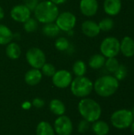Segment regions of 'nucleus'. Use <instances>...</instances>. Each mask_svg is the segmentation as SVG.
Instances as JSON below:
<instances>
[{
	"instance_id": "1",
	"label": "nucleus",
	"mask_w": 134,
	"mask_h": 135,
	"mask_svg": "<svg viewBox=\"0 0 134 135\" xmlns=\"http://www.w3.org/2000/svg\"><path fill=\"white\" fill-rule=\"evenodd\" d=\"M32 13L37 21L44 25L54 22L60 12L58 6L49 0H43L39 1Z\"/></svg>"
},
{
	"instance_id": "2",
	"label": "nucleus",
	"mask_w": 134,
	"mask_h": 135,
	"mask_svg": "<svg viewBox=\"0 0 134 135\" xmlns=\"http://www.w3.org/2000/svg\"><path fill=\"white\" fill-rule=\"evenodd\" d=\"M77 109L83 119L92 123L100 119L102 108L100 104L91 98H82L77 105Z\"/></svg>"
},
{
	"instance_id": "3",
	"label": "nucleus",
	"mask_w": 134,
	"mask_h": 135,
	"mask_svg": "<svg viewBox=\"0 0 134 135\" xmlns=\"http://www.w3.org/2000/svg\"><path fill=\"white\" fill-rule=\"evenodd\" d=\"M119 87V81L112 75L100 77L93 83V90L101 97H109L114 95Z\"/></svg>"
},
{
	"instance_id": "4",
	"label": "nucleus",
	"mask_w": 134,
	"mask_h": 135,
	"mask_svg": "<svg viewBox=\"0 0 134 135\" xmlns=\"http://www.w3.org/2000/svg\"><path fill=\"white\" fill-rule=\"evenodd\" d=\"M70 86L72 94L79 98L87 97L93 90V82L85 76L73 78Z\"/></svg>"
},
{
	"instance_id": "5",
	"label": "nucleus",
	"mask_w": 134,
	"mask_h": 135,
	"mask_svg": "<svg viewBox=\"0 0 134 135\" xmlns=\"http://www.w3.org/2000/svg\"><path fill=\"white\" fill-rule=\"evenodd\" d=\"M133 119L132 112L128 109L117 110L111 116V123L112 126L118 130L129 128Z\"/></svg>"
},
{
	"instance_id": "6",
	"label": "nucleus",
	"mask_w": 134,
	"mask_h": 135,
	"mask_svg": "<svg viewBox=\"0 0 134 135\" xmlns=\"http://www.w3.org/2000/svg\"><path fill=\"white\" fill-rule=\"evenodd\" d=\"M100 51L106 59L116 57L120 52V41L115 36H107L102 40Z\"/></svg>"
},
{
	"instance_id": "7",
	"label": "nucleus",
	"mask_w": 134,
	"mask_h": 135,
	"mask_svg": "<svg viewBox=\"0 0 134 135\" xmlns=\"http://www.w3.org/2000/svg\"><path fill=\"white\" fill-rule=\"evenodd\" d=\"M25 59L28 64L34 69H39L43 66L45 62H47L46 55L44 51L36 47H30L25 54Z\"/></svg>"
},
{
	"instance_id": "8",
	"label": "nucleus",
	"mask_w": 134,
	"mask_h": 135,
	"mask_svg": "<svg viewBox=\"0 0 134 135\" xmlns=\"http://www.w3.org/2000/svg\"><path fill=\"white\" fill-rule=\"evenodd\" d=\"M77 17L70 11H63L59 13L54 23L61 32L73 31L77 25Z\"/></svg>"
},
{
	"instance_id": "9",
	"label": "nucleus",
	"mask_w": 134,
	"mask_h": 135,
	"mask_svg": "<svg viewBox=\"0 0 134 135\" xmlns=\"http://www.w3.org/2000/svg\"><path fill=\"white\" fill-rule=\"evenodd\" d=\"M53 127L55 134L58 135H71L73 131L72 120L65 115L58 116L54 120Z\"/></svg>"
},
{
	"instance_id": "10",
	"label": "nucleus",
	"mask_w": 134,
	"mask_h": 135,
	"mask_svg": "<svg viewBox=\"0 0 134 135\" xmlns=\"http://www.w3.org/2000/svg\"><path fill=\"white\" fill-rule=\"evenodd\" d=\"M53 85L58 89H66L70 87L72 81L73 75L67 70H56L54 74L51 77Z\"/></svg>"
},
{
	"instance_id": "11",
	"label": "nucleus",
	"mask_w": 134,
	"mask_h": 135,
	"mask_svg": "<svg viewBox=\"0 0 134 135\" xmlns=\"http://www.w3.org/2000/svg\"><path fill=\"white\" fill-rule=\"evenodd\" d=\"M32 12L24 4L13 6L9 12L10 17L14 21L22 24L32 17Z\"/></svg>"
},
{
	"instance_id": "12",
	"label": "nucleus",
	"mask_w": 134,
	"mask_h": 135,
	"mask_svg": "<svg viewBox=\"0 0 134 135\" xmlns=\"http://www.w3.org/2000/svg\"><path fill=\"white\" fill-rule=\"evenodd\" d=\"M81 13L87 17H92L95 16L99 9V3L97 0H81L79 3Z\"/></svg>"
},
{
	"instance_id": "13",
	"label": "nucleus",
	"mask_w": 134,
	"mask_h": 135,
	"mask_svg": "<svg viewBox=\"0 0 134 135\" xmlns=\"http://www.w3.org/2000/svg\"><path fill=\"white\" fill-rule=\"evenodd\" d=\"M82 33L88 38L96 37L100 33V29L97 22L92 20H85L81 24Z\"/></svg>"
},
{
	"instance_id": "14",
	"label": "nucleus",
	"mask_w": 134,
	"mask_h": 135,
	"mask_svg": "<svg viewBox=\"0 0 134 135\" xmlns=\"http://www.w3.org/2000/svg\"><path fill=\"white\" fill-rule=\"evenodd\" d=\"M24 81L28 85L35 86L40 83L43 78L41 70L39 69L31 68L24 74Z\"/></svg>"
},
{
	"instance_id": "15",
	"label": "nucleus",
	"mask_w": 134,
	"mask_h": 135,
	"mask_svg": "<svg viewBox=\"0 0 134 135\" xmlns=\"http://www.w3.org/2000/svg\"><path fill=\"white\" fill-rule=\"evenodd\" d=\"M120 52L126 57L134 56V40L130 36H125L120 42Z\"/></svg>"
},
{
	"instance_id": "16",
	"label": "nucleus",
	"mask_w": 134,
	"mask_h": 135,
	"mask_svg": "<svg viewBox=\"0 0 134 135\" xmlns=\"http://www.w3.org/2000/svg\"><path fill=\"white\" fill-rule=\"evenodd\" d=\"M122 9L121 0H104L103 10L104 12L111 17L118 15Z\"/></svg>"
},
{
	"instance_id": "17",
	"label": "nucleus",
	"mask_w": 134,
	"mask_h": 135,
	"mask_svg": "<svg viewBox=\"0 0 134 135\" xmlns=\"http://www.w3.org/2000/svg\"><path fill=\"white\" fill-rule=\"evenodd\" d=\"M6 55L12 60L18 59L21 55V46L14 41L9 43L6 45Z\"/></svg>"
},
{
	"instance_id": "18",
	"label": "nucleus",
	"mask_w": 134,
	"mask_h": 135,
	"mask_svg": "<svg viewBox=\"0 0 134 135\" xmlns=\"http://www.w3.org/2000/svg\"><path fill=\"white\" fill-rule=\"evenodd\" d=\"M14 39V33L6 25L0 24V45L6 46Z\"/></svg>"
},
{
	"instance_id": "19",
	"label": "nucleus",
	"mask_w": 134,
	"mask_h": 135,
	"mask_svg": "<svg viewBox=\"0 0 134 135\" xmlns=\"http://www.w3.org/2000/svg\"><path fill=\"white\" fill-rule=\"evenodd\" d=\"M49 108L50 111L57 116L63 115L66 112L65 104L59 99L51 100L49 104Z\"/></svg>"
},
{
	"instance_id": "20",
	"label": "nucleus",
	"mask_w": 134,
	"mask_h": 135,
	"mask_svg": "<svg viewBox=\"0 0 134 135\" xmlns=\"http://www.w3.org/2000/svg\"><path fill=\"white\" fill-rule=\"evenodd\" d=\"M92 130L96 135H107L110 131V127L105 121L97 120L92 123Z\"/></svg>"
},
{
	"instance_id": "21",
	"label": "nucleus",
	"mask_w": 134,
	"mask_h": 135,
	"mask_svg": "<svg viewBox=\"0 0 134 135\" xmlns=\"http://www.w3.org/2000/svg\"><path fill=\"white\" fill-rule=\"evenodd\" d=\"M60 29L56 25L54 22L44 24L42 27V33L49 38H54L58 36L60 33Z\"/></svg>"
},
{
	"instance_id": "22",
	"label": "nucleus",
	"mask_w": 134,
	"mask_h": 135,
	"mask_svg": "<svg viewBox=\"0 0 134 135\" xmlns=\"http://www.w3.org/2000/svg\"><path fill=\"white\" fill-rule=\"evenodd\" d=\"M36 135H55V132L53 126L50 123L41 121L36 127Z\"/></svg>"
},
{
	"instance_id": "23",
	"label": "nucleus",
	"mask_w": 134,
	"mask_h": 135,
	"mask_svg": "<svg viewBox=\"0 0 134 135\" xmlns=\"http://www.w3.org/2000/svg\"><path fill=\"white\" fill-rule=\"evenodd\" d=\"M106 58L102 54H95L88 60V66L93 70H100L104 66Z\"/></svg>"
},
{
	"instance_id": "24",
	"label": "nucleus",
	"mask_w": 134,
	"mask_h": 135,
	"mask_svg": "<svg viewBox=\"0 0 134 135\" xmlns=\"http://www.w3.org/2000/svg\"><path fill=\"white\" fill-rule=\"evenodd\" d=\"M54 47L57 51L60 52H70V50H73L72 44H70V41L63 36H60L57 38L54 41Z\"/></svg>"
},
{
	"instance_id": "25",
	"label": "nucleus",
	"mask_w": 134,
	"mask_h": 135,
	"mask_svg": "<svg viewBox=\"0 0 134 135\" xmlns=\"http://www.w3.org/2000/svg\"><path fill=\"white\" fill-rule=\"evenodd\" d=\"M72 70L76 77L85 76L87 72V65L83 60H77L72 66Z\"/></svg>"
},
{
	"instance_id": "26",
	"label": "nucleus",
	"mask_w": 134,
	"mask_h": 135,
	"mask_svg": "<svg viewBox=\"0 0 134 135\" xmlns=\"http://www.w3.org/2000/svg\"><path fill=\"white\" fill-rule=\"evenodd\" d=\"M39 23L35 17H31L29 19H28L25 22L23 23V29L28 33L35 32L39 28Z\"/></svg>"
},
{
	"instance_id": "27",
	"label": "nucleus",
	"mask_w": 134,
	"mask_h": 135,
	"mask_svg": "<svg viewBox=\"0 0 134 135\" xmlns=\"http://www.w3.org/2000/svg\"><path fill=\"white\" fill-rule=\"evenodd\" d=\"M119 65H120V63H119L118 60L115 57H113V58L106 59L104 66L108 72L114 74L116 71V70L118 68Z\"/></svg>"
},
{
	"instance_id": "28",
	"label": "nucleus",
	"mask_w": 134,
	"mask_h": 135,
	"mask_svg": "<svg viewBox=\"0 0 134 135\" xmlns=\"http://www.w3.org/2000/svg\"><path fill=\"white\" fill-rule=\"evenodd\" d=\"M98 25H99L100 31L109 32L114 28L115 22H114L113 19H111V17H105V18H103L98 23Z\"/></svg>"
},
{
	"instance_id": "29",
	"label": "nucleus",
	"mask_w": 134,
	"mask_h": 135,
	"mask_svg": "<svg viewBox=\"0 0 134 135\" xmlns=\"http://www.w3.org/2000/svg\"><path fill=\"white\" fill-rule=\"evenodd\" d=\"M40 70H41L43 76L51 78L54 74V73L56 72L57 70L53 64H51L50 62H45L43 64V66L40 68Z\"/></svg>"
},
{
	"instance_id": "30",
	"label": "nucleus",
	"mask_w": 134,
	"mask_h": 135,
	"mask_svg": "<svg viewBox=\"0 0 134 135\" xmlns=\"http://www.w3.org/2000/svg\"><path fill=\"white\" fill-rule=\"evenodd\" d=\"M128 74V69L125 65L120 64L118 68L116 70V71L114 73V77L119 81L124 80Z\"/></svg>"
},
{
	"instance_id": "31",
	"label": "nucleus",
	"mask_w": 134,
	"mask_h": 135,
	"mask_svg": "<svg viewBox=\"0 0 134 135\" xmlns=\"http://www.w3.org/2000/svg\"><path fill=\"white\" fill-rule=\"evenodd\" d=\"M89 127H90V123L83 119L79 123V124L77 126V131L79 133L83 134V133L87 132L88 131Z\"/></svg>"
},
{
	"instance_id": "32",
	"label": "nucleus",
	"mask_w": 134,
	"mask_h": 135,
	"mask_svg": "<svg viewBox=\"0 0 134 135\" xmlns=\"http://www.w3.org/2000/svg\"><path fill=\"white\" fill-rule=\"evenodd\" d=\"M39 0H24V3L32 12L36 9V6L39 4Z\"/></svg>"
},
{
	"instance_id": "33",
	"label": "nucleus",
	"mask_w": 134,
	"mask_h": 135,
	"mask_svg": "<svg viewBox=\"0 0 134 135\" xmlns=\"http://www.w3.org/2000/svg\"><path fill=\"white\" fill-rule=\"evenodd\" d=\"M45 102L43 99L39 98V97H36L33 99L32 102V105L33 107H35L36 108H41L44 106Z\"/></svg>"
},
{
	"instance_id": "34",
	"label": "nucleus",
	"mask_w": 134,
	"mask_h": 135,
	"mask_svg": "<svg viewBox=\"0 0 134 135\" xmlns=\"http://www.w3.org/2000/svg\"><path fill=\"white\" fill-rule=\"evenodd\" d=\"M32 106V103L29 102V101H24V102L21 104L22 108L24 109V110H28V109H30Z\"/></svg>"
},
{
	"instance_id": "35",
	"label": "nucleus",
	"mask_w": 134,
	"mask_h": 135,
	"mask_svg": "<svg viewBox=\"0 0 134 135\" xmlns=\"http://www.w3.org/2000/svg\"><path fill=\"white\" fill-rule=\"evenodd\" d=\"M49 1H51V2H53L54 4H55L57 6L62 5V4H64L65 2H67V0H49Z\"/></svg>"
},
{
	"instance_id": "36",
	"label": "nucleus",
	"mask_w": 134,
	"mask_h": 135,
	"mask_svg": "<svg viewBox=\"0 0 134 135\" xmlns=\"http://www.w3.org/2000/svg\"><path fill=\"white\" fill-rule=\"evenodd\" d=\"M4 17H5V11L3 9V8L0 6V21L2 20H3Z\"/></svg>"
},
{
	"instance_id": "37",
	"label": "nucleus",
	"mask_w": 134,
	"mask_h": 135,
	"mask_svg": "<svg viewBox=\"0 0 134 135\" xmlns=\"http://www.w3.org/2000/svg\"><path fill=\"white\" fill-rule=\"evenodd\" d=\"M130 129H131V131H132L133 134L134 135V120L133 121V123H132V124H131V126H130Z\"/></svg>"
},
{
	"instance_id": "38",
	"label": "nucleus",
	"mask_w": 134,
	"mask_h": 135,
	"mask_svg": "<svg viewBox=\"0 0 134 135\" xmlns=\"http://www.w3.org/2000/svg\"><path fill=\"white\" fill-rule=\"evenodd\" d=\"M132 113H133V118H134V106H133V109H132Z\"/></svg>"
}]
</instances>
